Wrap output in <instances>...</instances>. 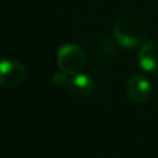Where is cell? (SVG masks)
Listing matches in <instances>:
<instances>
[{"mask_svg":"<svg viewBox=\"0 0 158 158\" xmlns=\"http://www.w3.org/2000/svg\"><path fill=\"white\" fill-rule=\"evenodd\" d=\"M115 40L125 48H132L142 43L147 36V27L135 14L121 15L114 25Z\"/></svg>","mask_w":158,"mask_h":158,"instance_id":"1","label":"cell"},{"mask_svg":"<svg viewBox=\"0 0 158 158\" xmlns=\"http://www.w3.org/2000/svg\"><path fill=\"white\" fill-rule=\"evenodd\" d=\"M68 78H67V74L64 73V72H57V73H54V75H53V83L54 84H57V85H63V84H67L68 83Z\"/></svg>","mask_w":158,"mask_h":158,"instance_id":"7","label":"cell"},{"mask_svg":"<svg viewBox=\"0 0 158 158\" xmlns=\"http://www.w3.org/2000/svg\"><path fill=\"white\" fill-rule=\"evenodd\" d=\"M139 67L153 75H158V38L146 41L138 51Z\"/></svg>","mask_w":158,"mask_h":158,"instance_id":"4","label":"cell"},{"mask_svg":"<svg viewBox=\"0 0 158 158\" xmlns=\"http://www.w3.org/2000/svg\"><path fill=\"white\" fill-rule=\"evenodd\" d=\"M67 86H68L69 93L74 98L83 99V98L89 96L94 91L95 83L89 75L79 73V74H75L72 78H69Z\"/></svg>","mask_w":158,"mask_h":158,"instance_id":"6","label":"cell"},{"mask_svg":"<svg viewBox=\"0 0 158 158\" xmlns=\"http://www.w3.org/2000/svg\"><path fill=\"white\" fill-rule=\"evenodd\" d=\"M86 63V56L83 48L75 43H65L57 51L58 68L69 75L81 73Z\"/></svg>","mask_w":158,"mask_h":158,"instance_id":"2","label":"cell"},{"mask_svg":"<svg viewBox=\"0 0 158 158\" xmlns=\"http://www.w3.org/2000/svg\"><path fill=\"white\" fill-rule=\"evenodd\" d=\"M26 67L14 59L0 60V88L12 89L21 85L26 79Z\"/></svg>","mask_w":158,"mask_h":158,"instance_id":"3","label":"cell"},{"mask_svg":"<svg viewBox=\"0 0 158 158\" xmlns=\"http://www.w3.org/2000/svg\"><path fill=\"white\" fill-rule=\"evenodd\" d=\"M152 90L151 81L141 73H136L130 77L126 83L127 96L133 102H143L148 99Z\"/></svg>","mask_w":158,"mask_h":158,"instance_id":"5","label":"cell"}]
</instances>
